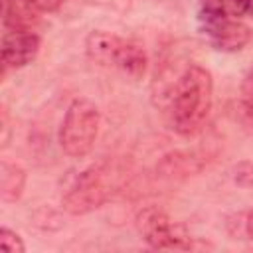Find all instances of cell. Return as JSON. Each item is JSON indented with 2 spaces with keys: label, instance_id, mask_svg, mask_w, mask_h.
Segmentation results:
<instances>
[{
  "label": "cell",
  "instance_id": "13",
  "mask_svg": "<svg viewBox=\"0 0 253 253\" xmlns=\"http://www.w3.org/2000/svg\"><path fill=\"white\" fill-rule=\"evenodd\" d=\"M251 2L253 0H223L221 2V14L229 18H239L251 12Z\"/></svg>",
  "mask_w": 253,
  "mask_h": 253
},
{
  "label": "cell",
  "instance_id": "4",
  "mask_svg": "<svg viewBox=\"0 0 253 253\" xmlns=\"http://www.w3.org/2000/svg\"><path fill=\"white\" fill-rule=\"evenodd\" d=\"M111 196L107 172L99 166L83 170L61 198V206L71 215H83L101 208Z\"/></svg>",
  "mask_w": 253,
  "mask_h": 253
},
{
  "label": "cell",
  "instance_id": "3",
  "mask_svg": "<svg viewBox=\"0 0 253 253\" xmlns=\"http://www.w3.org/2000/svg\"><path fill=\"white\" fill-rule=\"evenodd\" d=\"M101 125L99 109L89 99H75L65 111L59 126V146L71 158H85L97 140Z\"/></svg>",
  "mask_w": 253,
  "mask_h": 253
},
{
  "label": "cell",
  "instance_id": "1",
  "mask_svg": "<svg viewBox=\"0 0 253 253\" xmlns=\"http://www.w3.org/2000/svg\"><path fill=\"white\" fill-rule=\"evenodd\" d=\"M160 97L170 128L192 136L202 130L213 105L211 73L198 63H188L166 83Z\"/></svg>",
  "mask_w": 253,
  "mask_h": 253
},
{
  "label": "cell",
  "instance_id": "17",
  "mask_svg": "<svg viewBox=\"0 0 253 253\" xmlns=\"http://www.w3.org/2000/svg\"><path fill=\"white\" fill-rule=\"evenodd\" d=\"M251 12H253V2H251Z\"/></svg>",
  "mask_w": 253,
  "mask_h": 253
},
{
  "label": "cell",
  "instance_id": "7",
  "mask_svg": "<svg viewBox=\"0 0 253 253\" xmlns=\"http://www.w3.org/2000/svg\"><path fill=\"white\" fill-rule=\"evenodd\" d=\"M40 38L28 28H6L2 36V63L6 67H24L36 59Z\"/></svg>",
  "mask_w": 253,
  "mask_h": 253
},
{
  "label": "cell",
  "instance_id": "12",
  "mask_svg": "<svg viewBox=\"0 0 253 253\" xmlns=\"http://www.w3.org/2000/svg\"><path fill=\"white\" fill-rule=\"evenodd\" d=\"M0 245L6 253H24L26 251V245H24L22 237L16 231L8 229V227L0 229Z\"/></svg>",
  "mask_w": 253,
  "mask_h": 253
},
{
  "label": "cell",
  "instance_id": "2",
  "mask_svg": "<svg viewBox=\"0 0 253 253\" xmlns=\"http://www.w3.org/2000/svg\"><path fill=\"white\" fill-rule=\"evenodd\" d=\"M85 51L93 63L115 69L130 79H140L146 71L148 61L140 45L103 30H95L87 36Z\"/></svg>",
  "mask_w": 253,
  "mask_h": 253
},
{
  "label": "cell",
  "instance_id": "14",
  "mask_svg": "<svg viewBox=\"0 0 253 253\" xmlns=\"http://www.w3.org/2000/svg\"><path fill=\"white\" fill-rule=\"evenodd\" d=\"M237 219H239V221H233V223H237V229L231 231V233L237 235V237L243 235L245 239H253V210H249V211L237 215Z\"/></svg>",
  "mask_w": 253,
  "mask_h": 253
},
{
  "label": "cell",
  "instance_id": "15",
  "mask_svg": "<svg viewBox=\"0 0 253 253\" xmlns=\"http://www.w3.org/2000/svg\"><path fill=\"white\" fill-rule=\"evenodd\" d=\"M28 2L36 12H55L63 4V0H28Z\"/></svg>",
  "mask_w": 253,
  "mask_h": 253
},
{
  "label": "cell",
  "instance_id": "5",
  "mask_svg": "<svg viewBox=\"0 0 253 253\" xmlns=\"http://www.w3.org/2000/svg\"><path fill=\"white\" fill-rule=\"evenodd\" d=\"M136 229L152 249H190L188 231L158 208H144L136 215Z\"/></svg>",
  "mask_w": 253,
  "mask_h": 253
},
{
  "label": "cell",
  "instance_id": "16",
  "mask_svg": "<svg viewBox=\"0 0 253 253\" xmlns=\"http://www.w3.org/2000/svg\"><path fill=\"white\" fill-rule=\"evenodd\" d=\"M200 2V10L204 12H217L221 14V2L223 0H198Z\"/></svg>",
  "mask_w": 253,
  "mask_h": 253
},
{
  "label": "cell",
  "instance_id": "10",
  "mask_svg": "<svg viewBox=\"0 0 253 253\" xmlns=\"http://www.w3.org/2000/svg\"><path fill=\"white\" fill-rule=\"evenodd\" d=\"M239 107L247 119L253 121V65L245 71L239 89Z\"/></svg>",
  "mask_w": 253,
  "mask_h": 253
},
{
  "label": "cell",
  "instance_id": "9",
  "mask_svg": "<svg viewBox=\"0 0 253 253\" xmlns=\"http://www.w3.org/2000/svg\"><path fill=\"white\" fill-rule=\"evenodd\" d=\"M198 158L202 156H196L194 152H172L162 158L158 170L162 176H188L204 166V162H198Z\"/></svg>",
  "mask_w": 253,
  "mask_h": 253
},
{
  "label": "cell",
  "instance_id": "6",
  "mask_svg": "<svg viewBox=\"0 0 253 253\" xmlns=\"http://www.w3.org/2000/svg\"><path fill=\"white\" fill-rule=\"evenodd\" d=\"M200 32L219 51H239L251 42V28L217 12L200 10Z\"/></svg>",
  "mask_w": 253,
  "mask_h": 253
},
{
  "label": "cell",
  "instance_id": "8",
  "mask_svg": "<svg viewBox=\"0 0 253 253\" xmlns=\"http://www.w3.org/2000/svg\"><path fill=\"white\" fill-rule=\"evenodd\" d=\"M26 188V172L18 164L2 162L0 166V200L16 202Z\"/></svg>",
  "mask_w": 253,
  "mask_h": 253
},
{
  "label": "cell",
  "instance_id": "11",
  "mask_svg": "<svg viewBox=\"0 0 253 253\" xmlns=\"http://www.w3.org/2000/svg\"><path fill=\"white\" fill-rule=\"evenodd\" d=\"M231 176H233V182L237 186L253 188V160L237 162L233 166V170H231Z\"/></svg>",
  "mask_w": 253,
  "mask_h": 253
}]
</instances>
